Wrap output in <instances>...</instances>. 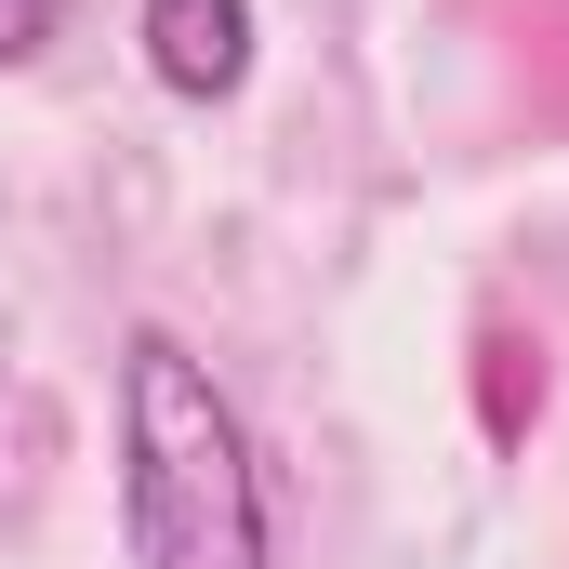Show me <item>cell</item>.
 Instances as JSON below:
<instances>
[{
  "label": "cell",
  "instance_id": "cell-1",
  "mask_svg": "<svg viewBox=\"0 0 569 569\" xmlns=\"http://www.w3.org/2000/svg\"><path fill=\"white\" fill-rule=\"evenodd\" d=\"M120 530L133 569H266V463L172 331L120 345Z\"/></svg>",
  "mask_w": 569,
  "mask_h": 569
},
{
  "label": "cell",
  "instance_id": "cell-2",
  "mask_svg": "<svg viewBox=\"0 0 569 569\" xmlns=\"http://www.w3.org/2000/svg\"><path fill=\"white\" fill-rule=\"evenodd\" d=\"M146 67L186 107H226L252 80V0H146Z\"/></svg>",
  "mask_w": 569,
  "mask_h": 569
},
{
  "label": "cell",
  "instance_id": "cell-3",
  "mask_svg": "<svg viewBox=\"0 0 569 569\" xmlns=\"http://www.w3.org/2000/svg\"><path fill=\"white\" fill-rule=\"evenodd\" d=\"M53 27H67V0H0V67H27Z\"/></svg>",
  "mask_w": 569,
  "mask_h": 569
}]
</instances>
